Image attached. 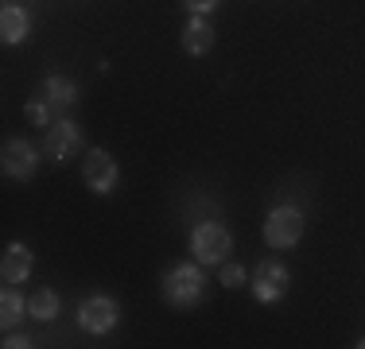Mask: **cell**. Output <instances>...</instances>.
Wrapping results in <instances>:
<instances>
[{
  "mask_svg": "<svg viewBox=\"0 0 365 349\" xmlns=\"http://www.w3.org/2000/svg\"><path fill=\"white\" fill-rule=\"evenodd\" d=\"M31 268H36V256H31V249L28 244H20V241H12L4 249V256H0V279L4 283H24V279L31 276Z\"/></svg>",
  "mask_w": 365,
  "mask_h": 349,
  "instance_id": "cell-9",
  "label": "cell"
},
{
  "mask_svg": "<svg viewBox=\"0 0 365 349\" xmlns=\"http://www.w3.org/2000/svg\"><path fill=\"white\" fill-rule=\"evenodd\" d=\"M82 182L93 190V194H113V190H117V182H120V167H117V160H113L106 147H90V152H86Z\"/></svg>",
  "mask_w": 365,
  "mask_h": 349,
  "instance_id": "cell-4",
  "label": "cell"
},
{
  "mask_svg": "<svg viewBox=\"0 0 365 349\" xmlns=\"http://www.w3.org/2000/svg\"><path fill=\"white\" fill-rule=\"evenodd\" d=\"M117 322H120V307L109 295H90V299H82V307H78V326H82L86 334H109Z\"/></svg>",
  "mask_w": 365,
  "mask_h": 349,
  "instance_id": "cell-6",
  "label": "cell"
},
{
  "mask_svg": "<svg viewBox=\"0 0 365 349\" xmlns=\"http://www.w3.org/2000/svg\"><path fill=\"white\" fill-rule=\"evenodd\" d=\"M8 4H12V0H8Z\"/></svg>",
  "mask_w": 365,
  "mask_h": 349,
  "instance_id": "cell-20",
  "label": "cell"
},
{
  "mask_svg": "<svg viewBox=\"0 0 365 349\" xmlns=\"http://www.w3.org/2000/svg\"><path fill=\"white\" fill-rule=\"evenodd\" d=\"M43 152L51 155L55 163H66L71 155L82 152V132H78L74 120H55V125L47 128V140H43Z\"/></svg>",
  "mask_w": 365,
  "mask_h": 349,
  "instance_id": "cell-8",
  "label": "cell"
},
{
  "mask_svg": "<svg viewBox=\"0 0 365 349\" xmlns=\"http://www.w3.org/2000/svg\"><path fill=\"white\" fill-rule=\"evenodd\" d=\"M24 314H31L28 311V303H24V295L20 291H12V283L4 287V295H0V322H4V330H12L16 322L24 318Z\"/></svg>",
  "mask_w": 365,
  "mask_h": 349,
  "instance_id": "cell-13",
  "label": "cell"
},
{
  "mask_svg": "<svg viewBox=\"0 0 365 349\" xmlns=\"http://www.w3.org/2000/svg\"><path fill=\"white\" fill-rule=\"evenodd\" d=\"M31 345V338L24 334V338H4V349H28Z\"/></svg>",
  "mask_w": 365,
  "mask_h": 349,
  "instance_id": "cell-18",
  "label": "cell"
},
{
  "mask_svg": "<svg viewBox=\"0 0 365 349\" xmlns=\"http://www.w3.org/2000/svg\"><path fill=\"white\" fill-rule=\"evenodd\" d=\"M358 345H361V349H365V338H361V342H358Z\"/></svg>",
  "mask_w": 365,
  "mask_h": 349,
  "instance_id": "cell-19",
  "label": "cell"
},
{
  "mask_svg": "<svg viewBox=\"0 0 365 349\" xmlns=\"http://www.w3.org/2000/svg\"><path fill=\"white\" fill-rule=\"evenodd\" d=\"M190 249H195L198 264H225V256H230V249H233V237H230L225 225L202 222V225H195V233H190Z\"/></svg>",
  "mask_w": 365,
  "mask_h": 349,
  "instance_id": "cell-3",
  "label": "cell"
},
{
  "mask_svg": "<svg viewBox=\"0 0 365 349\" xmlns=\"http://www.w3.org/2000/svg\"><path fill=\"white\" fill-rule=\"evenodd\" d=\"M303 229H307V217L295 206H276V209H268V217H264V241L272 244V249H292V244H299Z\"/></svg>",
  "mask_w": 365,
  "mask_h": 349,
  "instance_id": "cell-2",
  "label": "cell"
},
{
  "mask_svg": "<svg viewBox=\"0 0 365 349\" xmlns=\"http://www.w3.org/2000/svg\"><path fill=\"white\" fill-rule=\"evenodd\" d=\"M28 311H31V318H39V322H51V318L58 314V295L51 291V287H39V291L28 299Z\"/></svg>",
  "mask_w": 365,
  "mask_h": 349,
  "instance_id": "cell-14",
  "label": "cell"
},
{
  "mask_svg": "<svg viewBox=\"0 0 365 349\" xmlns=\"http://www.w3.org/2000/svg\"><path fill=\"white\" fill-rule=\"evenodd\" d=\"M24 113H28L31 125H51V105H47V98H31L28 105H24Z\"/></svg>",
  "mask_w": 365,
  "mask_h": 349,
  "instance_id": "cell-16",
  "label": "cell"
},
{
  "mask_svg": "<svg viewBox=\"0 0 365 349\" xmlns=\"http://www.w3.org/2000/svg\"><path fill=\"white\" fill-rule=\"evenodd\" d=\"M43 98H47L51 109H74L78 105V85L63 74H47L43 78Z\"/></svg>",
  "mask_w": 365,
  "mask_h": 349,
  "instance_id": "cell-12",
  "label": "cell"
},
{
  "mask_svg": "<svg viewBox=\"0 0 365 349\" xmlns=\"http://www.w3.org/2000/svg\"><path fill=\"white\" fill-rule=\"evenodd\" d=\"M31 35V16L24 4H4L0 8V39L8 43V47H16V43H24Z\"/></svg>",
  "mask_w": 365,
  "mask_h": 349,
  "instance_id": "cell-10",
  "label": "cell"
},
{
  "mask_svg": "<svg viewBox=\"0 0 365 349\" xmlns=\"http://www.w3.org/2000/svg\"><path fill=\"white\" fill-rule=\"evenodd\" d=\"M182 4H187V12H190V16H210L214 8L222 4V0H182Z\"/></svg>",
  "mask_w": 365,
  "mask_h": 349,
  "instance_id": "cell-17",
  "label": "cell"
},
{
  "mask_svg": "<svg viewBox=\"0 0 365 349\" xmlns=\"http://www.w3.org/2000/svg\"><path fill=\"white\" fill-rule=\"evenodd\" d=\"M222 287H225V291H237V287H245L249 283V276H245V268H241V264H222Z\"/></svg>",
  "mask_w": 365,
  "mask_h": 349,
  "instance_id": "cell-15",
  "label": "cell"
},
{
  "mask_svg": "<svg viewBox=\"0 0 365 349\" xmlns=\"http://www.w3.org/2000/svg\"><path fill=\"white\" fill-rule=\"evenodd\" d=\"M160 291H163V303H171L175 311L198 307L202 295H206V276H202L198 264H171Z\"/></svg>",
  "mask_w": 365,
  "mask_h": 349,
  "instance_id": "cell-1",
  "label": "cell"
},
{
  "mask_svg": "<svg viewBox=\"0 0 365 349\" xmlns=\"http://www.w3.org/2000/svg\"><path fill=\"white\" fill-rule=\"evenodd\" d=\"M182 51L195 55V58L214 51V28H210L206 16H190V20H187V28H182Z\"/></svg>",
  "mask_w": 365,
  "mask_h": 349,
  "instance_id": "cell-11",
  "label": "cell"
},
{
  "mask_svg": "<svg viewBox=\"0 0 365 349\" xmlns=\"http://www.w3.org/2000/svg\"><path fill=\"white\" fill-rule=\"evenodd\" d=\"M0 163H4V174L8 179H31L39 167V152L28 144V140H20V136H12V140H4V152H0Z\"/></svg>",
  "mask_w": 365,
  "mask_h": 349,
  "instance_id": "cell-7",
  "label": "cell"
},
{
  "mask_svg": "<svg viewBox=\"0 0 365 349\" xmlns=\"http://www.w3.org/2000/svg\"><path fill=\"white\" fill-rule=\"evenodd\" d=\"M249 287H253L257 303H280L284 295H288V287H292V276H288V268H284L280 260H260L253 279H249Z\"/></svg>",
  "mask_w": 365,
  "mask_h": 349,
  "instance_id": "cell-5",
  "label": "cell"
}]
</instances>
